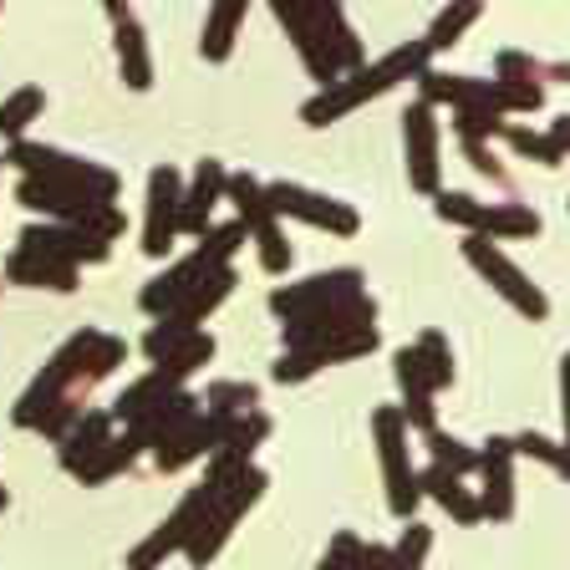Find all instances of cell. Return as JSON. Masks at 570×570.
Masks as SVG:
<instances>
[{
    "label": "cell",
    "instance_id": "26",
    "mask_svg": "<svg viewBox=\"0 0 570 570\" xmlns=\"http://www.w3.org/2000/svg\"><path fill=\"white\" fill-rule=\"evenodd\" d=\"M392 377H397V392H403V407H397L403 423L417 428V433L428 439V433L439 428V407H433L439 392H433V382H428V372H423V362H417L413 346H403V352L392 356Z\"/></svg>",
    "mask_w": 570,
    "mask_h": 570
},
{
    "label": "cell",
    "instance_id": "30",
    "mask_svg": "<svg viewBox=\"0 0 570 570\" xmlns=\"http://www.w3.org/2000/svg\"><path fill=\"white\" fill-rule=\"evenodd\" d=\"M417 494H428L433 504H439L443 514H449L453 524H479L484 520V504H479V489H469L463 479L443 474V469H433L428 463L423 474H417Z\"/></svg>",
    "mask_w": 570,
    "mask_h": 570
},
{
    "label": "cell",
    "instance_id": "40",
    "mask_svg": "<svg viewBox=\"0 0 570 570\" xmlns=\"http://www.w3.org/2000/svg\"><path fill=\"white\" fill-rule=\"evenodd\" d=\"M514 453L520 459H534V463H546V469H556L560 479H570V449L556 439H546V433H520L514 439Z\"/></svg>",
    "mask_w": 570,
    "mask_h": 570
},
{
    "label": "cell",
    "instance_id": "42",
    "mask_svg": "<svg viewBox=\"0 0 570 570\" xmlns=\"http://www.w3.org/2000/svg\"><path fill=\"white\" fill-rule=\"evenodd\" d=\"M362 556H367V540H362V534H352V530H342L332 546H326V556H321L316 570H356V566H362Z\"/></svg>",
    "mask_w": 570,
    "mask_h": 570
},
{
    "label": "cell",
    "instance_id": "23",
    "mask_svg": "<svg viewBox=\"0 0 570 570\" xmlns=\"http://www.w3.org/2000/svg\"><path fill=\"white\" fill-rule=\"evenodd\" d=\"M225 189H229L225 164L204 158V164L194 168V178L184 184V204H178V235H194V239L209 235V229H214V209L225 204Z\"/></svg>",
    "mask_w": 570,
    "mask_h": 570
},
{
    "label": "cell",
    "instance_id": "24",
    "mask_svg": "<svg viewBox=\"0 0 570 570\" xmlns=\"http://www.w3.org/2000/svg\"><path fill=\"white\" fill-rule=\"evenodd\" d=\"M367 352H377V326H372V332H352V336H342V342H326V346H316V352H281L271 377L306 382V377H316L321 367H342V362H356V356H367Z\"/></svg>",
    "mask_w": 570,
    "mask_h": 570
},
{
    "label": "cell",
    "instance_id": "45",
    "mask_svg": "<svg viewBox=\"0 0 570 570\" xmlns=\"http://www.w3.org/2000/svg\"><path fill=\"white\" fill-rule=\"evenodd\" d=\"M560 417H566V449H570V356L560 362Z\"/></svg>",
    "mask_w": 570,
    "mask_h": 570
},
{
    "label": "cell",
    "instance_id": "8",
    "mask_svg": "<svg viewBox=\"0 0 570 570\" xmlns=\"http://www.w3.org/2000/svg\"><path fill=\"white\" fill-rule=\"evenodd\" d=\"M225 199L235 204V219L245 225V235L255 239V249H261V271L265 275L291 271V239H285V229H281V214H275L271 199H265L261 178L255 174H229Z\"/></svg>",
    "mask_w": 570,
    "mask_h": 570
},
{
    "label": "cell",
    "instance_id": "1",
    "mask_svg": "<svg viewBox=\"0 0 570 570\" xmlns=\"http://www.w3.org/2000/svg\"><path fill=\"white\" fill-rule=\"evenodd\" d=\"M423 71H428V47H423V41H403V47H392L387 57H377V61H367V67L346 71L342 82L321 87V92L311 97L306 107H301V122H306V128H326V122L356 112V107L372 102V97L392 92L397 82H417Z\"/></svg>",
    "mask_w": 570,
    "mask_h": 570
},
{
    "label": "cell",
    "instance_id": "15",
    "mask_svg": "<svg viewBox=\"0 0 570 570\" xmlns=\"http://www.w3.org/2000/svg\"><path fill=\"white\" fill-rule=\"evenodd\" d=\"M377 321V301L372 296H352L332 311H316V316H301V321H285L281 336H285V352H316L326 342H342L352 332H372Z\"/></svg>",
    "mask_w": 570,
    "mask_h": 570
},
{
    "label": "cell",
    "instance_id": "39",
    "mask_svg": "<svg viewBox=\"0 0 570 570\" xmlns=\"http://www.w3.org/2000/svg\"><path fill=\"white\" fill-rule=\"evenodd\" d=\"M413 352H417V362H423V372H428V382H433V392L453 387V352H449V342H443V332H423V336L413 342Z\"/></svg>",
    "mask_w": 570,
    "mask_h": 570
},
{
    "label": "cell",
    "instance_id": "43",
    "mask_svg": "<svg viewBox=\"0 0 570 570\" xmlns=\"http://www.w3.org/2000/svg\"><path fill=\"white\" fill-rule=\"evenodd\" d=\"M453 128H459L463 142H489L499 128H504V118H484V112H459V122H453Z\"/></svg>",
    "mask_w": 570,
    "mask_h": 570
},
{
    "label": "cell",
    "instance_id": "3",
    "mask_svg": "<svg viewBox=\"0 0 570 570\" xmlns=\"http://www.w3.org/2000/svg\"><path fill=\"white\" fill-rule=\"evenodd\" d=\"M6 164L21 168V178H41V184H57V189H71V194H87V199L97 204H112L118 199V174L107 164H97V158H77L67 154V148H51V142H11L6 148Z\"/></svg>",
    "mask_w": 570,
    "mask_h": 570
},
{
    "label": "cell",
    "instance_id": "31",
    "mask_svg": "<svg viewBox=\"0 0 570 570\" xmlns=\"http://www.w3.org/2000/svg\"><path fill=\"white\" fill-rule=\"evenodd\" d=\"M112 428H118V423H112V413H82V423H77V428L67 433V439L57 443V463L67 469L71 479H77V474L87 469V463H92L97 453L107 449V443L118 439Z\"/></svg>",
    "mask_w": 570,
    "mask_h": 570
},
{
    "label": "cell",
    "instance_id": "41",
    "mask_svg": "<svg viewBox=\"0 0 570 570\" xmlns=\"http://www.w3.org/2000/svg\"><path fill=\"white\" fill-rule=\"evenodd\" d=\"M122 362H128V342H122V336L97 332L92 352H87V387H92V382H102V377H112Z\"/></svg>",
    "mask_w": 570,
    "mask_h": 570
},
{
    "label": "cell",
    "instance_id": "27",
    "mask_svg": "<svg viewBox=\"0 0 570 570\" xmlns=\"http://www.w3.org/2000/svg\"><path fill=\"white\" fill-rule=\"evenodd\" d=\"M16 199H21V209L41 214L47 225H77V229H82L87 219L102 209V204L87 199V194L57 189V184H41V178H21V184H16Z\"/></svg>",
    "mask_w": 570,
    "mask_h": 570
},
{
    "label": "cell",
    "instance_id": "44",
    "mask_svg": "<svg viewBox=\"0 0 570 570\" xmlns=\"http://www.w3.org/2000/svg\"><path fill=\"white\" fill-rule=\"evenodd\" d=\"M463 154H469V164H474L479 174H489V178H504V168H499V158L489 154V142H463Z\"/></svg>",
    "mask_w": 570,
    "mask_h": 570
},
{
    "label": "cell",
    "instance_id": "6",
    "mask_svg": "<svg viewBox=\"0 0 570 570\" xmlns=\"http://www.w3.org/2000/svg\"><path fill=\"white\" fill-rule=\"evenodd\" d=\"M229 291H235V265L204 275V281L194 285V291L178 301L174 311H164V316H158V326H148V336H142V352L154 356V362H164V356H174L178 346H189L194 336H199L204 321H209L214 311L229 301Z\"/></svg>",
    "mask_w": 570,
    "mask_h": 570
},
{
    "label": "cell",
    "instance_id": "13",
    "mask_svg": "<svg viewBox=\"0 0 570 570\" xmlns=\"http://www.w3.org/2000/svg\"><path fill=\"white\" fill-rule=\"evenodd\" d=\"M352 296H367V275L342 265V271H321L306 275L296 285H275L271 291V311L281 321H301V316H316V311H332Z\"/></svg>",
    "mask_w": 570,
    "mask_h": 570
},
{
    "label": "cell",
    "instance_id": "38",
    "mask_svg": "<svg viewBox=\"0 0 570 570\" xmlns=\"http://www.w3.org/2000/svg\"><path fill=\"white\" fill-rule=\"evenodd\" d=\"M499 132H504V142H510L514 154L534 158L540 168H560V164H566V154L556 148V138H550V132H534V128H524V122H504Z\"/></svg>",
    "mask_w": 570,
    "mask_h": 570
},
{
    "label": "cell",
    "instance_id": "47",
    "mask_svg": "<svg viewBox=\"0 0 570 570\" xmlns=\"http://www.w3.org/2000/svg\"><path fill=\"white\" fill-rule=\"evenodd\" d=\"M356 570H387V550L367 546V556H362V566H356Z\"/></svg>",
    "mask_w": 570,
    "mask_h": 570
},
{
    "label": "cell",
    "instance_id": "5",
    "mask_svg": "<svg viewBox=\"0 0 570 570\" xmlns=\"http://www.w3.org/2000/svg\"><path fill=\"white\" fill-rule=\"evenodd\" d=\"M92 342H97V332L92 326H82V332L67 336V342L51 352V362L36 372V382L21 392V403H16V413H11L16 428H31L36 433V423H41L57 403H67L77 382L87 387V352H92Z\"/></svg>",
    "mask_w": 570,
    "mask_h": 570
},
{
    "label": "cell",
    "instance_id": "4",
    "mask_svg": "<svg viewBox=\"0 0 570 570\" xmlns=\"http://www.w3.org/2000/svg\"><path fill=\"white\" fill-rule=\"evenodd\" d=\"M265 484H271V479H265L255 463H249V469H239V474H229V479H219V494H214L209 514H204V524L194 530L189 546H184V556H189L194 570H209L214 566V556L229 546L235 524L255 510V499L265 494Z\"/></svg>",
    "mask_w": 570,
    "mask_h": 570
},
{
    "label": "cell",
    "instance_id": "18",
    "mask_svg": "<svg viewBox=\"0 0 570 570\" xmlns=\"http://www.w3.org/2000/svg\"><path fill=\"white\" fill-rule=\"evenodd\" d=\"M16 249H31V255H41V261H57V265H67V271H82V265H102L112 245L92 239L77 225H47V219H41V225L21 229V245Z\"/></svg>",
    "mask_w": 570,
    "mask_h": 570
},
{
    "label": "cell",
    "instance_id": "21",
    "mask_svg": "<svg viewBox=\"0 0 570 570\" xmlns=\"http://www.w3.org/2000/svg\"><path fill=\"white\" fill-rule=\"evenodd\" d=\"M271 16L285 26V36L296 41V57L306 61V71L321 87L342 82V71L326 57V41H321V26H316V16H311V0H271Z\"/></svg>",
    "mask_w": 570,
    "mask_h": 570
},
{
    "label": "cell",
    "instance_id": "22",
    "mask_svg": "<svg viewBox=\"0 0 570 570\" xmlns=\"http://www.w3.org/2000/svg\"><path fill=\"white\" fill-rule=\"evenodd\" d=\"M107 21H112V51H118V71L128 92H148L154 87V51H148V31L138 26V16L128 6H107Z\"/></svg>",
    "mask_w": 570,
    "mask_h": 570
},
{
    "label": "cell",
    "instance_id": "35",
    "mask_svg": "<svg viewBox=\"0 0 570 570\" xmlns=\"http://www.w3.org/2000/svg\"><path fill=\"white\" fill-rule=\"evenodd\" d=\"M484 16V6L479 0H449L439 16H433V26H428V36H423V47H428V57L433 51H449V47H459V36L469 31V26Z\"/></svg>",
    "mask_w": 570,
    "mask_h": 570
},
{
    "label": "cell",
    "instance_id": "33",
    "mask_svg": "<svg viewBox=\"0 0 570 570\" xmlns=\"http://www.w3.org/2000/svg\"><path fill=\"white\" fill-rule=\"evenodd\" d=\"M6 281L36 285V291H57V296L77 291V271H67V265H57V261H41L31 249H11V255H6Z\"/></svg>",
    "mask_w": 570,
    "mask_h": 570
},
{
    "label": "cell",
    "instance_id": "2",
    "mask_svg": "<svg viewBox=\"0 0 570 570\" xmlns=\"http://www.w3.org/2000/svg\"><path fill=\"white\" fill-rule=\"evenodd\" d=\"M245 225H239V219H229V225H214L209 235L199 239V245L189 249V255H184V261H174L168 265L164 275H154V281L142 285V296H138V306L148 311V316H164V311H174L178 301L189 296L194 285L204 281V275H214V271H225L229 261H235V249L245 245Z\"/></svg>",
    "mask_w": 570,
    "mask_h": 570
},
{
    "label": "cell",
    "instance_id": "34",
    "mask_svg": "<svg viewBox=\"0 0 570 570\" xmlns=\"http://www.w3.org/2000/svg\"><path fill=\"white\" fill-rule=\"evenodd\" d=\"M204 413L214 417H245V413H261V387L255 382H239V377H214L204 387Z\"/></svg>",
    "mask_w": 570,
    "mask_h": 570
},
{
    "label": "cell",
    "instance_id": "19",
    "mask_svg": "<svg viewBox=\"0 0 570 570\" xmlns=\"http://www.w3.org/2000/svg\"><path fill=\"white\" fill-rule=\"evenodd\" d=\"M403 142H407V184L417 194H439V112L417 97L403 112Z\"/></svg>",
    "mask_w": 570,
    "mask_h": 570
},
{
    "label": "cell",
    "instance_id": "16",
    "mask_svg": "<svg viewBox=\"0 0 570 570\" xmlns=\"http://www.w3.org/2000/svg\"><path fill=\"white\" fill-rule=\"evenodd\" d=\"M417 92H423L428 107L449 102L453 112H484V118H510L520 112L514 97L499 82H484V77H453V71H423L417 77Z\"/></svg>",
    "mask_w": 570,
    "mask_h": 570
},
{
    "label": "cell",
    "instance_id": "48",
    "mask_svg": "<svg viewBox=\"0 0 570 570\" xmlns=\"http://www.w3.org/2000/svg\"><path fill=\"white\" fill-rule=\"evenodd\" d=\"M6 504H11V494H6V484H0V510H6Z\"/></svg>",
    "mask_w": 570,
    "mask_h": 570
},
{
    "label": "cell",
    "instance_id": "28",
    "mask_svg": "<svg viewBox=\"0 0 570 570\" xmlns=\"http://www.w3.org/2000/svg\"><path fill=\"white\" fill-rule=\"evenodd\" d=\"M265 439H271V417H265V413H245L225 433V443L209 453L204 479H229V474H239V469H249V459H255V449H261Z\"/></svg>",
    "mask_w": 570,
    "mask_h": 570
},
{
    "label": "cell",
    "instance_id": "32",
    "mask_svg": "<svg viewBox=\"0 0 570 570\" xmlns=\"http://www.w3.org/2000/svg\"><path fill=\"white\" fill-rule=\"evenodd\" d=\"M245 16H249V0H219V6H209V11H204V31H199V57L204 61H229Z\"/></svg>",
    "mask_w": 570,
    "mask_h": 570
},
{
    "label": "cell",
    "instance_id": "29",
    "mask_svg": "<svg viewBox=\"0 0 570 570\" xmlns=\"http://www.w3.org/2000/svg\"><path fill=\"white\" fill-rule=\"evenodd\" d=\"M311 16H316L321 26V41H326V57H332V67L342 71H356L367 67V47H362V36L352 31V21H346V11L336 6V0H311Z\"/></svg>",
    "mask_w": 570,
    "mask_h": 570
},
{
    "label": "cell",
    "instance_id": "20",
    "mask_svg": "<svg viewBox=\"0 0 570 570\" xmlns=\"http://www.w3.org/2000/svg\"><path fill=\"white\" fill-rule=\"evenodd\" d=\"M514 439H489L484 449H479V504H484V520H514V499H520V489H514Z\"/></svg>",
    "mask_w": 570,
    "mask_h": 570
},
{
    "label": "cell",
    "instance_id": "25",
    "mask_svg": "<svg viewBox=\"0 0 570 570\" xmlns=\"http://www.w3.org/2000/svg\"><path fill=\"white\" fill-rule=\"evenodd\" d=\"M235 423H239V417H235ZM235 423H229V417H214V413H199L189 428H178L168 443H158V449H154V463L164 469V474H178V469H189V463L209 459V453L225 443V433H229Z\"/></svg>",
    "mask_w": 570,
    "mask_h": 570
},
{
    "label": "cell",
    "instance_id": "46",
    "mask_svg": "<svg viewBox=\"0 0 570 570\" xmlns=\"http://www.w3.org/2000/svg\"><path fill=\"white\" fill-rule=\"evenodd\" d=\"M550 138H556V148H560V154H570V112H566V118H556V122H550Z\"/></svg>",
    "mask_w": 570,
    "mask_h": 570
},
{
    "label": "cell",
    "instance_id": "10",
    "mask_svg": "<svg viewBox=\"0 0 570 570\" xmlns=\"http://www.w3.org/2000/svg\"><path fill=\"white\" fill-rule=\"evenodd\" d=\"M372 439H377V453H382V479H387V510L397 520H413L417 510V469H413V453H407V423L397 407H377L372 413Z\"/></svg>",
    "mask_w": 570,
    "mask_h": 570
},
{
    "label": "cell",
    "instance_id": "36",
    "mask_svg": "<svg viewBox=\"0 0 570 570\" xmlns=\"http://www.w3.org/2000/svg\"><path fill=\"white\" fill-rule=\"evenodd\" d=\"M41 107H47V92H41L36 82L16 87L11 97H0V138H6V142H21L26 128L41 118Z\"/></svg>",
    "mask_w": 570,
    "mask_h": 570
},
{
    "label": "cell",
    "instance_id": "14",
    "mask_svg": "<svg viewBox=\"0 0 570 570\" xmlns=\"http://www.w3.org/2000/svg\"><path fill=\"white\" fill-rule=\"evenodd\" d=\"M265 199H271V209L281 214V219H301V225L326 229V235L352 239L356 229H362V214H356L352 204L332 199V194H316V189H306V184H291V178L265 184Z\"/></svg>",
    "mask_w": 570,
    "mask_h": 570
},
{
    "label": "cell",
    "instance_id": "7",
    "mask_svg": "<svg viewBox=\"0 0 570 570\" xmlns=\"http://www.w3.org/2000/svg\"><path fill=\"white\" fill-rule=\"evenodd\" d=\"M214 356V336L199 332L189 346H178L174 356H164V362H154V372H142L132 387H122V397L107 413H112V423H132L138 413H148L154 403H164V397H174V392H184V382L194 377L199 367H209Z\"/></svg>",
    "mask_w": 570,
    "mask_h": 570
},
{
    "label": "cell",
    "instance_id": "49",
    "mask_svg": "<svg viewBox=\"0 0 570 570\" xmlns=\"http://www.w3.org/2000/svg\"><path fill=\"white\" fill-rule=\"evenodd\" d=\"M0 164H6V158H0Z\"/></svg>",
    "mask_w": 570,
    "mask_h": 570
},
{
    "label": "cell",
    "instance_id": "9",
    "mask_svg": "<svg viewBox=\"0 0 570 570\" xmlns=\"http://www.w3.org/2000/svg\"><path fill=\"white\" fill-rule=\"evenodd\" d=\"M439 199V219H449V225H463L469 235L479 239H530L540 235V214L530 209V204H484L474 199V194H433Z\"/></svg>",
    "mask_w": 570,
    "mask_h": 570
},
{
    "label": "cell",
    "instance_id": "17",
    "mask_svg": "<svg viewBox=\"0 0 570 570\" xmlns=\"http://www.w3.org/2000/svg\"><path fill=\"white\" fill-rule=\"evenodd\" d=\"M178 204H184V178L178 168L158 164L148 174V209H142V255L164 261L178 239Z\"/></svg>",
    "mask_w": 570,
    "mask_h": 570
},
{
    "label": "cell",
    "instance_id": "11",
    "mask_svg": "<svg viewBox=\"0 0 570 570\" xmlns=\"http://www.w3.org/2000/svg\"><path fill=\"white\" fill-rule=\"evenodd\" d=\"M214 494H219V479H199V484L189 489V494L174 504V514H168L164 524H158L148 540H142L138 550L128 556V570H158L168 556H178V550L194 540V530L204 524V514H209Z\"/></svg>",
    "mask_w": 570,
    "mask_h": 570
},
{
    "label": "cell",
    "instance_id": "37",
    "mask_svg": "<svg viewBox=\"0 0 570 570\" xmlns=\"http://www.w3.org/2000/svg\"><path fill=\"white\" fill-rule=\"evenodd\" d=\"M423 449H428V463H433V469H443V474H453V479H463V474H474V469H479V449L449 439L443 428H433V433H428Z\"/></svg>",
    "mask_w": 570,
    "mask_h": 570
},
{
    "label": "cell",
    "instance_id": "12",
    "mask_svg": "<svg viewBox=\"0 0 570 570\" xmlns=\"http://www.w3.org/2000/svg\"><path fill=\"white\" fill-rule=\"evenodd\" d=\"M463 261L474 265V271L484 275V281L494 285L499 296L510 301V306L520 311V316H530V321H546V316H550V301H546V291H540V285H534L530 275H524L520 265H514L510 255H504V249L494 245V239H479V235H469V239H463Z\"/></svg>",
    "mask_w": 570,
    "mask_h": 570
}]
</instances>
